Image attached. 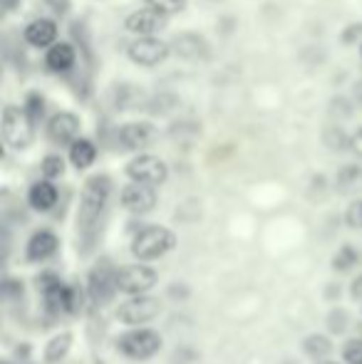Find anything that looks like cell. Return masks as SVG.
Returning a JSON list of instances; mask_svg holds the SVG:
<instances>
[{
    "label": "cell",
    "mask_w": 362,
    "mask_h": 364,
    "mask_svg": "<svg viewBox=\"0 0 362 364\" xmlns=\"http://www.w3.org/2000/svg\"><path fill=\"white\" fill-rule=\"evenodd\" d=\"M161 312V300L154 295H134L124 300L117 310V320L129 327H144Z\"/></svg>",
    "instance_id": "7"
},
{
    "label": "cell",
    "mask_w": 362,
    "mask_h": 364,
    "mask_svg": "<svg viewBox=\"0 0 362 364\" xmlns=\"http://www.w3.org/2000/svg\"><path fill=\"white\" fill-rule=\"evenodd\" d=\"M166 15L164 13H159V10H154V8H142V10H134V13L127 18V30L129 33H137V35H154V33H159V30H164L166 28Z\"/></svg>",
    "instance_id": "15"
},
{
    "label": "cell",
    "mask_w": 362,
    "mask_h": 364,
    "mask_svg": "<svg viewBox=\"0 0 362 364\" xmlns=\"http://www.w3.org/2000/svg\"><path fill=\"white\" fill-rule=\"evenodd\" d=\"M147 8L159 10V13H164L169 18V15H176L186 8V0H147Z\"/></svg>",
    "instance_id": "29"
},
{
    "label": "cell",
    "mask_w": 362,
    "mask_h": 364,
    "mask_svg": "<svg viewBox=\"0 0 362 364\" xmlns=\"http://www.w3.org/2000/svg\"><path fill=\"white\" fill-rule=\"evenodd\" d=\"M112 196V178L107 173H95L85 181L80 193V211H78V230L85 238L95 235V228L100 223L102 213L107 208V201Z\"/></svg>",
    "instance_id": "2"
},
{
    "label": "cell",
    "mask_w": 362,
    "mask_h": 364,
    "mask_svg": "<svg viewBox=\"0 0 362 364\" xmlns=\"http://www.w3.org/2000/svg\"><path fill=\"white\" fill-rule=\"evenodd\" d=\"M15 355H18L20 357V360H28V357H30V347L28 345H20V347H15Z\"/></svg>",
    "instance_id": "36"
},
{
    "label": "cell",
    "mask_w": 362,
    "mask_h": 364,
    "mask_svg": "<svg viewBox=\"0 0 362 364\" xmlns=\"http://www.w3.org/2000/svg\"><path fill=\"white\" fill-rule=\"evenodd\" d=\"M35 288L43 295V307L50 317L78 315L85 307V292L78 285L63 283V278L55 270H43L35 278Z\"/></svg>",
    "instance_id": "1"
},
{
    "label": "cell",
    "mask_w": 362,
    "mask_h": 364,
    "mask_svg": "<svg viewBox=\"0 0 362 364\" xmlns=\"http://www.w3.org/2000/svg\"><path fill=\"white\" fill-rule=\"evenodd\" d=\"M343 360L348 364H362V337H355V340L345 342Z\"/></svg>",
    "instance_id": "30"
},
{
    "label": "cell",
    "mask_w": 362,
    "mask_h": 364,
    "mask_svg": "<svg viewBox=\"0 0 362 364\" xmlns=\"http://www.w3.org/2000/svg\"><path fill=\"white\" fill-rule=\"evenodd\" d=\"M25 112H28V117L35 122V124H38V122L43 119V114H45V100L38 95V92H30V95H28V100H25Z\"/></svg>",
    "instance_id": "28"
},
{
    "label": "cell",
    "mask_w": 362,
    "mask_h": 364,
    "mask_svg": "<svg viewBox=\"0 0 362 364\" xmlns=\"http://www.w3.org/2000/svg\"><path fill=\"white\" fill-rule=\"evenodd\" d=\"M353 95H355V100L362 105V80L360 82H355V87H353Z\"/></svg>",
    "instance_id": "37"
},
{
    "label": "cell",
    "mask_w": 362,
    "mask_h": 364,
    "mask_svg": "<svg viewBox=\"0 0 362 364\" xmlns=\"http://www.w3.org/2000/svg\"><path fill=\"white\" fill-rule=\"evenodd\" d=\"M348 327H350V312L348 310H343V307H335V310H330L328 330L333 332V335H343Z\"/></svg>",
    "instance_id": "26"
},
{
    "label": "cell",
    "mask_w": 362,
    "mask_h": 364,
    "mask_svg": "<svg viewBox=\"0 0 362 364\" xmlns=\"http://www.w3.org/2000/svg\"><path fill=\"white\" fill-rule=\"evenodd\" d=\"M333 350H335V345L330 342L328 335H318V332H315V335H308L303 340V352L318 362H323Z\"/></svg>",
    "instance_id": "23"
},
{
    "label": "cell",
    "mask_w": 362,
    "mask_h": 364,
    "mask_svg": "<svg viewBox=\"0 0 362 364\" xmlns=\"http://www.w3.org/2000/svg\"><path fill=\"white\" fill-rule=\"evenodd\" d=\"M156 136V129L154 124L149 122H129V124H122L119 132H117V139L124 149L129 151H142L154 141Z\"/></svg>",
    "instance_id": "14"
},
{
    "label": "cell",
    "mask_w": 362,
    "mask_h": 364,
    "mask_svg": "<svg viewBox=\"0 0 362 364\" xmlns=\"http://www.w3.org/2000/svg\"><path fill=\"white\" fill-rule=\"evenodd\" d=\"M343 43L345 45H355L362 43V23H353L343 30Z\"/></svg>",
    "instance_id": "33"
},
{
    "label": "cell",
    "mask_w": 362,
    "mask_h": 364,
    "mask_svg": "<svg viewBox=\"0 0 362 364\" xmlns=\"http://www.w3.org/2000/svg\"><path fill=\"white\" fill-rule=\"evenodd\" d=\"M73 350V332H58L53 340L45 345V362L48 364H58Z\"/></svg>",
    "instance_id": "22"
},
{
    "label": "cell",
    "mask_w": 362,
    "mask_h": 364,
    "mask_svg": "<svg viewBox=\"0 0 362 364\" xmlns=\"http://www.w3.org/2000/svg\"><path fill=\"white\" fill-rule=\"evenodd\" d=\"M58 248H60L58 235L48 228H40L30 235L28 245H25V260L28 263H45V260H50L58 253Z\"/></svg>",
    "instance_id": "13"
},
{
    "label": "cell",
    "mask_w": 362,
    "mask_h": 364,
    "mask_svg": "<svg viewBox=\"0 0 362 364\" xmlns=\"http://www.w3.org/2000/svg\"><path fill=\"white\" fill-rule=\"evenodd\" d=\"M3 295H5V300H8V302H20V300H23V283H20V280H15V278H5Z\"/></svg>",
    "instance_id": "32"
},
{
    "label": "cell",
    "mask_w": 362,
    "mask_h": 364,
    "mask_svg": "<svg viewBox=\"0 0 362 364\" xmlns=\"http://www.w3.org/2000/svg\"><path fill=\"white\" fill-rule=\"evenodd\" d=\"M127 55L134 65L142 68H154L169 58V45L159 38H139L127 48Z\"/></svg>",
    "instance_id": "10"
},
{
    "label": "cell",
    "mask_w": 362,
    "mask_h": 364,
    "mask_svg": "<svg viewBox=\"0 0 362 364\" xmlns=\"http://www.w3.org/2000/svg\"><path fill=\"white\" fill-rule=\"evenodd\" d=\"M159 283V275H156L154 268H149V265H124V268H119V273H117V288L119 292H124V295L134 297V295H147L154 285Z\"/></svg>",
    "instance_id": "9"
},
{
    "label": "cell",
    "mask_w": 362,
    "mask_h": 364,
    "mask_svg": "<svg viewBox=\"0 0 362 364\" xmlns=\"http://www.w3.org/2000/svg\"><path fill=\"white\" fill-rule=\"evenodd\" d=\"M335 188L340 193H360L362 191V166L358 164H348L338 171L335 176Z\"/></svg>",
    "instance_id": "20"
},
{
    "label": "cell",
    "mask_w": 362,
    "mask_h": 364,
    "mask_svg": "<svg viewBox=\"0 0 362 364\" xmlns=\"http://www.w3.org/2000/svg\"><path fill=\"white\" fill-rule=\"evenodd\" d=\"M315 364H338V362H330V360H323V362H315Z\"/></svg>",
    "instance_id": "39"
},
{
    "label": "cell",
    "mask_w": 362,
    "mask_h": 364,
    "mask_svg": "<svg viewBox=\"0 0 362 364\" xmlns=\"http://www.w3.org/2000/svg\"><path fill=\"white\" fill-rule=\"evenodd\" d=\"M171 48H174V53L183 60H201L208 55V45L203 43L196 33H181L179 38L171 43Z\"/></svg>",
    "instance_id": "18"
},
{
    "label": "cell",
    "mask_w": 362,
    "mask_h": 364,
    "mask_svg": "<svg viewBox=\"0 0 362 364\" xmlns=\"http://www.w3.org/2000/svg\"><path fill=\"white\" fill-rule=\"evenodd\" d=\"M117 350L129 360H151L161 350V335L151 327H132L129 332L119 335Z\"/></svg>",
    "instance_id": "4"
},
{
    "label": "cell",
    "mask_w": 362,
    "mask_h": 364,
    "mask_svg": "<svg viewBox=\"0 0 362 364\" xmlns=\"http://www.w3.org/2000/svg\"><path fill=\"white\" fill-rule=\"evenodd\" d=\"M124 171L134 183H144V186H151V188L161 186V183L169 178L166 164L161 161L159 156H151V154H139V156H134L127 164Z\"/></svg>",
    "instance_id": "8"
},
{
    "label": "cell",
    "mask_w": 362,
    "mask_h": 364,
    "mask_svg": "<svg viewBox=\"0 0 362 364\" xmlns=\"http://www.w3.org/2000/svg\"><path fill=\"white\" fill-rule=\"evenodd\" d=\"M325 144H328V149H333V151H343V149L350 146V139L348 134H345L340 127H330V129H325Z\"/></svg>",
    "instance_id": "27"
},
{
    "label": "cell",
    "mask_w": 362,
    "mask_h": 364,
    "mask_svg": "<svg viewBox=\"0 0 362 364\" xmlns=\"http://www.w3.org/2000/svg\"><path fill=\"white\" fill-rule=\"evenodd\" d=\"M119 201L122 206L127 208L129 213L134 216H142V213H149L154 211L156 206V191L151 186H144V183H127L119 193Z\"/></svg>",
    "instance_id": "11"
},
{
    "label": "cell",
    "mask_w": 362,
    "mask_h": 364,
    "mask_svg": "<svg viewBox=\"0 0 362 364\" xmlns=\"http://www.w3.org/2000/svg\"><path fill=\"white\" fill-rule=\"evenodd\" d=\"M35 136V122L28 117L25 107L8 105L3 109V139L13 149H28Z\"/></svg>",
    "instance_id": "5"
},
{
    "label": "cell",
    "mask_w": 362,
    "mask_h": 364,
    "mask_svg": "<svg viewBox=\"0 0 362 364\" xmlns=\"http://www.w3.org/2000/svg\"><path fill=\"white\" fill-rule=\"evenodd\" d=\"M117 273H119V268H115L110 258L97 260V265L87 275L90 302H95V305H100V307L107 305V302H112V297L119 292V288H117Z\"/></svg>",
    "instance_id": "6"
},
{
    "label": "cell",
    "mask_w": 362,
    "mask_h": 364,
    "mask_svg": "<svg viewBox=\"0 0 362 364\" xmlns=\"http://www.w3.org/2000/svg\"><path fill=\"white\" fill-rule=\"evenodd\" d=\"M45 65L53 73H68L75 65V48L70 43H55L45 55Z\"/></svg>",
    "instance_id": "19"
},
{
    "label": "cell",
    "mask_w": 362,
    "mask_h": 364,
    "mask_svg": "<svg viewBox=\"0 0 362 364\" xmlns=\"http://www.w3.org/2000/svg\"><path fill=\"white\" fill-rule=\"evenodd\" d=\"M48 139L58 146H73L80 139V119L73 112H58L48 122Z\"/></svg>",
    "instance_id": "12"
},
{
    "label": "cell",
    "mask_w": 362,
    "mask_h": 364,
    "mask_svg": "<svg viewBox=\"0 0 362 364\" xmlns=\"http://www.w3.org/2000/svg\"><path fill=\"white\" fill-rule=\"evenodd\" d=\"M345 223L355 230L362 228V198H355V201L348 206V211H345Z\"/></svg>",
    "instance_id": "31"
},
{
    "label": "cell",
    "mask_w": 362,
    "mask_h": 364,
    "mask_svg": "<svg viewBox=\"0 0 362 364\" xmlns=\"http://www.w3.org/2000/svg\"><path fill=\"white\" fill-rule=\"evenodd\" d=\"M174 248H176L174 230L164 228V225H144L132 238V255L137 260H142V263L161 258V255L171 253Z\"/></svg>",
    "instance_id": "3"
},
{
    "label": "cell",
    "mask_w": 362,
    "mask_h": 364,
    "mask_svg": "<svg viewBox=\"0 0 362 364\" xmlns=\"http://www.w3.org/2000/svg\"><path fill=\"white\" fill-rule=\"evenodd\" d=\"M350 295H353L355 300H362V273L353 280V285H350Z\"/></svg>",
    "instance_id": "35"
},
{
    "label": "cell",
    "mask_w": 362,
    "mask_h": 364,
    "mask_svg": "<svg viewBox=\"0 0 362 364\" xmlns=\"http://www.w3.org/2000/svg\"><path fill=\"white\" fill-rule=\"evenodd\" d=\"M360 260H362L360 250L355 248V245L345 243V245H340L338 253L333 255V263L330 265H333L335 273H348V270H353L355 265H360Z\"/></svg>",
    "instance_id": "24"
},
{
    "label": "cell",
    "mask_w": 362,
    "mask_h": 364,
    "mask_svg": "<svg viewBox=\"0 0 362 364\" xmlns=\"http://www.w3.org/2000/svg\"><path fill=\"white\" fill-rule=\"evenodd\" d=\"M28 203L33 211H40V213L53 211L55 203H58V188H55V183L48 181V178L35 181L28 191Z\"/></svg>",
    "instance_id": "17"
},
{
    "label": "cell",
    "mask_w": 362,
    "mask_h": 364,
    "mask_svg": "<svg viewBox=\"0 0 362 364\" xmlns=\"http://www.w3.org/2000/svg\"><path fill=\"white\" fill-rule=\"evenodd\" d=\"M360 55H362V45H360Z\"/></svg>",
    "instance_id": "42"
},
{
    "label": "cell",
    "mask_w": 362,
    "mask_h": 364,
    "mask_svg": "<svg viewBox=\"0 0 362 364\" xmlns=\"http://www.w3.org/2000/svg\"><path fill=\"white\" fill-rule=\"evenodd\" d=\"M350 149H353L358 156H362V127H360L358 132H355L353 136H350Z\"/></svg>",
    "instance_id": "34"
},
{
    "label": "cell",
    "mask_w": 362,
    "mask_h": 364,
    "mask_svg": "<svg viewBox=\"0 0 362 364\" xmlns=\"http://www.w3.org/2000/svg\"><path fill=\"white\" fill-rule=\"evenodd\" d=\"M23 35H25V40H28V45H33V48L50 50L55 45V40H58V25H55L53 20L38 18L25 28Z\"/></svg>",
    "instance_id": "16"
},
{
    "label": "cell",
    "mask_w": 362,
    "mask_h": 364,
    "mask_svg": "<svg viewBox=\"0 0 362 364\" xmlns=\"http://www.w3.org/2000/svg\"><path fill=\"white\" fill-rule=\"evenodd\" d=\"M95 159H97V146L92 144L90 139H82V136H80V139L70 146V164H73L78 171L90 168L92 164H95Z\"/></svg>",
    "instance_id": "21"
},
{
    "label": "cell",
    "mask_w": 362,
    "mask_h": 364,
    "mask_svg": "<svg viewBox=\"0 0 362 364\" xmlns=\"http://www.w3.org/2000/svg\"><path fill=\"white\" fill-rule=\"evenodd\" d=\"M3 364H13V362H10V360H5V362H3Z\"/></svg>",
    "instance_id": "41"
},
{
    "label": "cell",
    "mask_w": 362,
    "mask_h": 364,
    "mask_svg": "<svg viewBox=\"0 0 362 364\" xmlns=\"http://www.w3.org/2000/svg\"><path fill=\"white\" fill-rule=\"evenodd\" d=\"M358 330H360V335H362V317H360V322H358Z\"/></svg>",
    "instance_id": "40"
},
{
    "label": "cell",
    "mask_w": 362,
    "mask_h": 364,
    "mask_svg": "<svg viewBox=\"0 0 362 364\" xmlns=\"http://www.w3.org/2000/svg\"><path fill=\"white\" fill-rule=\"evenodd\" d=\"M18 3H20V0H3V8H5V10H13Z\"/></svg>",
    "instance_id": "38"
},
{
    "label": "cell",
    "mask_w": 362,
    "mask_h": 364,
    "mask_svg": "<svg viewBox=\"0 0 362 364\" xmlns=\"http://www.w3.org/2000/svg\"><path fill=\"white\" fill-rule=\"evenodd\" d=\"M40 171H43V176L48 178V181L60 178L65 173V159L60 156V154H50V156H45L43 164H40Z\"/></svg>",
    "instance_id": "25"
}]
</instances>
